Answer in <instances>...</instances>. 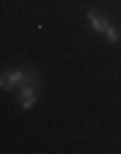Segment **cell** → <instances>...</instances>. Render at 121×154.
<instances>
[{
	"instance_id": "cell-1",
	"label": "cell",
	"mask_w": 121,
	"mask_h": 154,
	"mask_svg": "<svg viewBox=\"0 0 121 154\" xmlns=\"http://www.w3.org/2000/svg\"><path fill=\"white\" fill-rule=\"evenodd\" d=\"M31 77H28V72H23V69H11V72H5L3 75V80H0V85H3V90H13V88H21V85H26Z\"/></svg>"
},
{
	"instance_id": "cell-2",
	"label": "cell",
	"mask_w": 121,
	"mask_h": 154,
	"mask_svg": "<svg viewBox=\"0 0 121 154\" xmlns=\"http://www.w3.org/2000/svg\"><path fill=\"white\" fill-rule=\"evenodd\" d=\"M36 98H39V90H36V85L28 80L26 85H21V108H31L33 103H36Z\"/></svg>"
},
{
	"instance_id": "cell-3",
	"label": "cell",
	"mask_w": 121,
	"mask_h": 154,
	"mask_svg": "<svg viewBox=\"0 0 121 154\" xmlns=\"http://www.w3.org/2000/svg\"><path fill=\"white\" fill-rule=\"evenodd\" d=\"M88 23H90V28H93V31H98V33H106V31L111 28L108 18L100 16L98 11H88Z\"/></svg>"
},
{
	"instance_id": "cell-4",
	"label": "cell",
	"mask_w": 121,
	"mask_h": 154,
	"mask_svg": "<svg viewBox=\"0 0 121 154\" xmlns=\"http://www.w3.org/2000/svg\"><path fill=\"white\" fill-rule=\"evenodd\" d=\"M103 36H106V38H108L111 44H119V41H121V31H116V28H113V26H111V28H108V31H106V33H103Z\"/></svg>"
}]
</instances>
